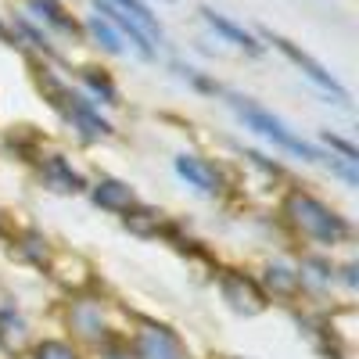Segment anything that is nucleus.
I'll use <instances>...</instances> for the list:
<instances>
[{
    "instance_id": "f257e3e1",
    "label": "nucleus",
    "mask_w": 359,
    "mask_h": 359,
    "mask_svg": "<svg viewBox=\"0 0 359 359\" xmlns=\"http://www.w3.org/2000/svg\"><path fill=\"white\" fill-rule=\"evenodd\" d=\"M287 219L306 237L320 241V245H338V241H345V237L352 233L348 223L334 212V208H327L313 194H291L287 198Z\"/></svg>"
},
{
    "instance_id": "f03ea898",
    "label": "nucleus",
    "mask_w": 359,
    "mask_h": 359,
    "mask_svg": "<svg viewBox=\"0 0 359 359\" xmlns=\"http://www.w3.org/2000/svg\"><path fill=\"white\" fill-rule=\"evenodd\" d=\"M230 104H233V111L241 115V123L248 126V130H255V133H262V137H269L277 147H284V151H291V155H298V158H320L313 147L302 140V137H294L277 115H269L266 108H259L255 101H248V97H230Z\"/></svg>"
},
{
    "instance_id": "7ed1b4c3",
    "label": "nucleus",
    "mask_w": 359,
    "mask_h": 359,
    "mask_svg": "<svg viewBox=\"0 0 359 359\" xmlns=\"http://www.w3.org/2000/svg\"><path fill=\"white\" fill-rule=\"evenodd\" d=\"M266 36H269V43H273V47H280V50H284V57H291V62H294L298 69H302V76H306V79H313V83L323 90V94H334L338 101H345V86H341L331 72H327V69L316 62V57H309L306 50H298L291 40H284V36H277V33H266Z\"/></svg>"
},
{
    "instance_id": "20e7f679",
    "label": "nucleus",
    "mask_w": 359,
    "mask_h": 359,
    "mask_svg": "<svg viewBox=\"0 0 359 359\" xmlns=\"http://www.w3.org/2000/svg\"><path fill=\"white\" fill-rule=\"evenodd\" d=\"M219 291H223V298L230 302V309L245 313V316H255V313L266 309L262 287H259L252 277H245V273H226V277L219 280Z\"/></svg>"
},
{
    "instance_id": "39448f33",
    "label": "nucleus",
    "mask_w": 359,
    "mask_h": 359,
    "mask_svg": "<svg viewBox=\"0 0 359 359\" xmlns=\"http://www.w3.org/2000/svg\"><path fill=\"white\" fill-rule=\"evenodd\" d=\"M176 172L184 176L198 194H205V198H216V194L223 191L219 172L208 165L205 158H198V155H180V158H176Z\"/></svg>"
},
{
    "instance_id": "423d86ee",
    "label": "nucleus",
    "mask_w": 359,
    "mask_h": 359,
    "mask_svg": "<svg viewBox=\"0 0 359 359\" xmlns=\"http://www.w3.org/2000/svg\"><path fill=\"white\" fill-rule=\"evenodd\" d=\"M97 15H104V18H108V22L118 29V36H130L133 50L144 57V62H151V57H155V40L147 36V33H144V29H140L133 18H126L123 11H118V8H111L108 0H97Z\"/></svg>"
},
{
    "instance_id": "0eeeda50",
    "label": "nucleus",
    "mask_w": 359,
    "mask_h": 359,
    "mask_svg": "<svg viewBox=\"0 0 359 359\" xmlns=\"http://www.w3.org/2000/svg\"><path fill=\"white\" fill-rule=\"evenodd\" d=\"M140 359H187V355L165 327H147L140 334Z\"/></svg>"
},
{
    "instance_id": "6e6552de",
    "label": "nucleus",
    "mask_w": 359,
    "mask_h": 359,
    "mask_svg": "<svg viewBox=\"0 0 359 359\" xmlns=\"http://www.w3.org/2000/svg\"><path fill=\"white\" fill-rule=\"evenodd\" d=\"M201 15H205V22L212 25L223 40H230L233 47H241V50H248V54H262V43L248 33V29H241L237 22H230V18H223V15H216L212 8H201Z\"/></svg>"
},
{
    "instance_id": "1a4fd4ad",
    "label": "nucleus",
    "mask_w": 359,
    "mask_h": 359,
    "mask_svg": "<svg viewBox=\"0 0 359 359\" xmlns=\"http://www.w3.org/2000/svg\"><path fill=\"white\" fill-rule=\"evenodd\" d=\"M43 184L57 194H79L86 184H83V176L65 162V158H47L43 162Z\"/></svg>"
},
{
    "instance_id": "9d476101",
    "label": "nucleus",
    "mask_w": 359,
    "mask_h": 359,
    "mask_svg": "<svg viewBox=\"0 0 359 359\" xmlns=\"http://www.w3.org/2000/svg\"><path fill=\"white\" fill-rule=\"evenodd\" d=\"M94 201L101 208H108V212H130V208L137 205L130 184H123V180H101V184L94 187Z\"/></svg>"
},
{
    "instance_id": "9b49d317",
    "label": "nucleus",
    "mask_w": 359,
    "mask_h": 359,
    "mask_svg": "<svg viewBox=\"0 0 359 359\" xmlns=\"http://www.w3.org/2000/svg\"><path fill=\"white\" fill-rule=\"evenodd\" d=\"M29 8H33L36 11V18L40 22H47V25H54L57 29V33H79V25H76V18L62 8V4H57V0H29Z\"/></svg>"
},
{
    "instance_id": "f8f14e48",
    "label": "nucleus",
    "mask_w": 359,
    "mask_h": 359,
    "mask_svg": "<svg viewBox=\"0 0 359 359\" xmlns=\"http://www.w3.org/2000/svg\"><path fill=\"white\" fill-rule=\"evenodd\" d=\"M108 4H111V8H118L126 18H133V22H137V25H140L144 33L155 40V43H162V25H158V18H155L151 11H147V8L140 4V0H108Z\"/></svg>"
},
{
    "instance_id": "ddd939ff",
    "label": "nucleus",
    "mask_w": 359,
    "mask_h": 359,
    "mask_svg": "<svg viewBox=\"0 0 359 359\" xmlns=\"http://www.w3.org/2000/svg\"><path fill=\"white\" fill-rule=\"evenodd\" d=\"M25 345V320L15 309L0 313V348L4 352H18Z\"/></svg>"
},
{
    "instance_id": "4468645a",
    "label": "nucleus",
    "mask_w": 359,
    "mask_h": 359,
    "mask_svg": "<svg viewBox=\"0 0 359 359\" xmlns=\"http://www.w3.org/2000/svg\"><path fill=\"white\" fill-rule=\"evenodd\" d=\"M266 284H269V291L280 294V298H294L298 287H302V273H291L287 266H269L266 269Z\"/></svg>"
},
{
    "instance_id": "2eb2a0df",
    "label": "nucleus",
    "mask_w": 359,
    "mask_h": 359,
    "mask_svg": "<svg viewBox=\"0 0 359 359\" xmlns=\"http://www.w3.org/2000/svg\"><path fill=\"white\" fill-rule=\"evenodd\" d=\"M86 29L94 33V40L104 47V50H111V54H123V36H118V29L108 22V18H101V15H94L86 22Z\"/></svg>"
},
{
    "instance_id": "dca6fc26",
    "label": "nucleus",
    "mask_w": 359,
    "mask_h": 359,
    "mask_svg": "<svg viewBox=\"0 0 359 359\" xmlns=\"http://www.w3.org/2000/svg\"><path fill=\"white\" fill-rule=\"evenodd\" d=\"M126 226L133 230V233H140V237H147V233H158V226H162V212H155V208H140V212H126Z\"/></svg>"
},
{
    "instance_id": "f3484780",
    "label": "nucleus",
    "mask_w": 359,
    "mask_h": 359,
    "mask_svg": "<svg viewBox=\"0 0 359 359\" xmlns=\"http://www.w3.org/2000/svg\"><path fill=\"white\" fill-rule=\"evenodd\" d=\"M83 79H86V86L94 90L97 97H104L108 104H115V97H118V94H115V86H111V79H108V76H97V69H86V72H83Z\"/></svg>"
},
{
    "instance_id": "a211bd4d",
    "label": "nucleus",
    "mask_w": 359,
    "mask_h": 359,
    "mask_svg": "<svg viewBox=\"0 0 359 359\" xmlns=\"http://www.w3.org/2000/svg\"><path fill=\"white\" fill-rule=\"evenodd\" d=\"M36 359H79V352L65 341H43L36 348Z\"/></svg>"
},
{
    "instance_id": "6ab92c4d",
    "label": "nucleus",
    "mask_w": 359,
    "mask_h": 359,
    "mask_svg": "<svg viewBox=\"0 0 359 359\" xmlns=\"http://www.w3.org/2000/svg\"><path fill=\"white\" fill-rule=\"evenodd\" d=\"M0 226H4V216H0Z\"/></svg>"
}]
</instances>
